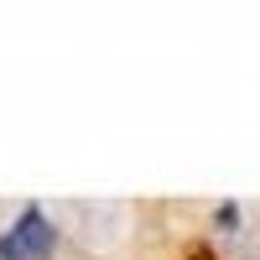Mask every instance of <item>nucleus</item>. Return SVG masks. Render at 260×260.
<instances>
[{
  "label": "nucleus",
  "mask_w": 260,
  "mask_h": 260,
  "mask_svg": "<svg viewBox=\"0 0 260 260\" xmlns=\"http://www.w3.org/2000/svg\"><path fill=\"white\" fill-rule=\"evenodd\" d=\"M52 250H57V229L42 219V208H26L0 234V260H52Z\"/></svg>",
  "instance_id": "f257e3e1"
},
{
  "label": "nucleus",
  "mask_w": 260,
  "mask_h": 260,
  "mask_svg": "<svg viewBox=\"0 0 260 260\" xmlns=\"http://www.w3.org/2000/svg\"><path fill=\"white\" fill-rule=\"evenodd\" d=\"M73 219H78V240L83 245H115V234H120V224H125V213L115 208V203H78L73 208Z\"/></svg>",
  "instance_id": "f03ea898"
}]
</instances>
